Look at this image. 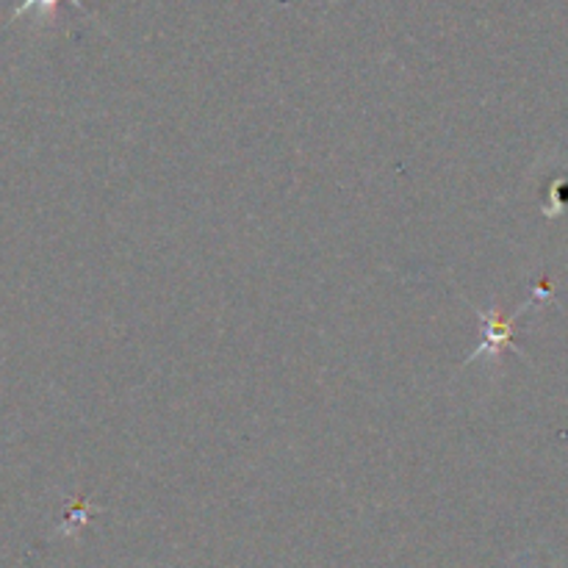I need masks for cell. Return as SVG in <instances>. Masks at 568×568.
Here are the masks:
<instances>
[{
	"instance_id": "6da1fadb",
	"label": "cell",
	"mask_w": 568,
	"mask_h": 568,
	"mask_svg": "<svg viewBox=\"0 0 568 568\" xmlns=\"http://www.w3.org/2000/svg\"><path fill=\"white\" fill-rule=\"evenodd\" d=\"M547 294H552V286H549V281H541V286H536L532 297L527 300L525 305H519V311H516V314H510V316L499 314V311H494V308L483 311L480 305H471V311L477 314V320L483 322V327H480L483 338H480V344H477L475 353L466 358V364H471V361H477V358L497 361L499 355L505 353V349H516V353H519V347H516V342H514L516 322H519V316L525 314V311L530 308V305L536 303L538 297H547Z\"/></svg>"
},
{
	"instance_id": "7a4b0ae2",
	"label": "cell",
	"mask_w": 568,
	"mask_h": 568,
	"mask_svg": "<svg viewBox=\"0 0 568 568\" xmlns=\"http://www.w3.org/2000/svg\"><path fill=\"white\" fill-rule=\"evenodd\" d=\"M61 3H72V6H75V9H81L83 14L92 17V20H94V14H92V11L87 9V6L81 3V0H20V3H17V9L11 11L9 22L20 20V17L31 14V11H37L39 17H53V14H55V9H59Z\"/></svg>"
}]
</instances>
